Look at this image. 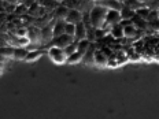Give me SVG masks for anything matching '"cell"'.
Wrapping results in <instances>:
<instances>
[{"label": "cell", "mask_w": 159, "mask_h": 119, "mask_svg": "<svg viewBox=\"0 0 159 119\" xmlns=\"http://www.w3.org/2000/svg\"><path fill=\"white\" fill-rule=\"evenodd\" d=\"M93 4L102 6L107 10H114V11H121L122 6H124L122 2H118V0H99V2H93Z\"/></svg>", "instance_id": "cell-4"}, {"label": "cell", "mask_w": 159, "mask_h": 119, "mask_svg": "<svg viewBox=\"0 0 159 119\" xmlns=\"http://www.w3.org/2000/svg\"><path fill=\"white\" fill-rule=\"evenodd\" d=\"M28 29V33H26V37H28L29 42H33V44H41L40 42V29L36 28V26H26Z\"/></svg>", "instance_id": "cell-5"}, {"label": "cell", "mask_w": 159, "mask_h": 119, "mask_svg": "<svg viewBox=\"0 0 159 119\" xmlns=\"http://www.w3.org/2000/svg\"><path fill=\"white\" fill-rule=\"evenodd\" d=\"M71 42H74V38L70 37V36H67V34H62V36H58V37L52 38L49 47H56V48L65 49L67 45H70Z\"/></svg>", "instance_id": "cell-3"}, {"label": "cell", "mask_w": 159, "mask_h": 119, "mask_svg": "<svg viewBox=\"0 0 159 119\" xmlns=\"http://www.w3.org/2000/svg\"><path fill=\"white\" fill-rule=\"evenodd\" d=\"M74 41H81V40H85L87 38V28H85V25L82 24V22H78L77 25H75V30H74Z\"/></svg>", "instance_id": "cell-8"}, {"label": "cell", "mask_w": 159, "mask_h": 119, "mask_svg": "<svg viewBox=\"0 0 159 119\" xmlns=\"http://www.w3.org/2000/svg\"><path fill=\"white\" fill-rule=\"evenodd\" d=\"M74 30H75V25H73V24L65 25V34L70 36V37H74Z\"/></svg>", "instance_id": "cell-23"}, {"label": "cell", "mask_w": 159, "mask_h": 119, "mask_svg": "<svg viewBox=\"0 0 159 119\" xmlns=\"http://www.w3.org/2000/svg\"><path fill=\"white\" fill-rule=\"evenodd\" d=\"M26 55H28L26 48H14V55H12V59H15V60H25Z\"/></svg>", "instance_id": "cell-16"}, {"label": "cell", "mask_w": 159, "mask_h": 119, "mask_svg": "<svg viewBox=\"0 0 159 119\" xmlns=\"http://www.w3.org/2000/svg\"><path fill=\"white\" fill-rule=\"evenodd\" d=\"M128 59H129V60L137 62V60H140V59H141V55H140V54H137V52H132V54H129V55H128Z\"/></svg>", "instance_id": "cell-24"}, {"label": "cell", "mask_w": 159, "mask_h": 119, "mask_svg": "<svg viewBox=\"0 0 159 119\" xmlns=\"http://www.w3.org/2000/svg\"><path fill=\"white\" fill-rule=\"evenodd\" d=\"M89 22L91 26L93 29H102L104 28V19H106V14H107V8L102 7V6L93 4L92 8L89 10Z\"/></svg>", "instance_id": "cell-1"}, {"label": "cell", "mask_w": 159, "mask_h": 119, "mask_svg": "<svg viewBox=\"0 0 159 119\" xmlns=\"http://www.w3.org/2000/svg\"><path fill=\"white\" fill-rule=\"evenodd\" d=\"M44 54H45L44 49H39V51H30V52H28V55H26L25 62H34V60H37L39 58H41Z\"/></svg>", "instance_id": "cell-15"}, {"label": "cell", "mask_w": 159, "mask_h": 119, "mask_svg": "<svg viewBox=\"0 0 159 119\" xmlns=\"http://www.w3.org/2000/svg\"><path fill=\"white\" fill-rule=\"evenodd\" d=\"M107 60H108V56L104 51H102L100 48H96L95 51V56H93V63L103 67V66H107Z\"/></svg>", "instance_id": "cell-7"}, {"label": "cell", "mask_w": 159, "mask_h": 119, "mask_svg": "<svg viewBox=\"0 0 159 119\" xmlns=\"http://www.w3.org/2000/svg\"><path fill=\"white\" fill-rule=\"evenodd\" d=\"M110 36L114 38H124V28H122L121 22H119L118 25H114L110 28Z\"/></svg>", "instance_id": "cell-12"}, {"label": "cell", "mask_w": 159, "mask_h": 119, "mask_svg": "<svg viewBox=\"0 0 159 119\" xmlns=\"http://www.w3.org/2000/svg\"><path fill=\"white\" fill-rule=\"evenodd\" d=\"M81 59H82V55H80L78 52H74V54H71L70 56H67V59H66V63L75 64V63H78V62H81Z\"/></svg>", "instance_id": "cell-19"}, {"label": "cell", "mask_w": 159, "mask_h": 119, "mask_svg": "<svg viewBox=\"0 0 159 119\" xmlns=\"http://www.w3.org/2000/svg\"><path fill=\"white\" fill-rule=\"evenodd\" d=\"M82 19V12L80 10H69L67 15L65 18L66 24H73V25H77L78 22H81Z\"/></svg>", "instance_id": "cell-6"}, {"label": "cell", "mask_w": 159, "mask_h": 119, "mask_svg": "<svg viewBox=\"0 0 159 119\" xmlns=\"http://www.w3.org/2000/svg\"><path fill=\"white\" fill-rule=\"evenodd\" d=\"M89 45H91V42H89L87 38L81 40V41H77V52L80 55H84L85 52H87V49L89 48Z\"/></svg>", "instance_id": "cell-17"}, {"label": "cell", "mask_w": 159, "mask_h": 119, "mask_svg": "<svg viewBox=\"0 0 159 119\" xmlns=\"http://www.w3.org/2000/svg\"><path fill=\"white\" fill-rule=\"evenodd\" d=\"M65 25H66L65 21H62V19H56L54 26H52V36H54V37H58V36L65 34Z\"/></svg>", "instance_id": "cell-10"}, {"label": "cell", "mask_w": 159, "mask_h": 119, "mask_svg": "<svg viewBox=\"0 0 159 119\" xmlns=\"http://www.w3.org/2000/svg\"><path fill=\"white\" fill-rule=\"evenodd\" d=\"M144 3V7L148 8L150 11H158V7H159V3L157 0H152V2H143Z\"/></svg>", "instance_id": "cell-21"}, {"label": "cell", "mask_w": 159, "mask_h": 119, "mask_svg": "<svg viewBox=\"0 0 159 119\" xmlns=\"http://www.w3.org/2000/svg\"><path fill=\"white\" fill-rule=\"evenodd\" d=\"M59 3L61 2H58V0H40L39 4L41 6V7H44L49 12V10H55L56 7H58Z\"/></svg>", "instance_id": "cell-14"}, {"label": "cell", "mask_w": 159, "mask_h": 119, "mask_svg": "<svg viewBox=\"0 0 159 119\" xmlns=\"http://www.w3.org/2000/svg\"><path fill=\"white\" fill-rule=\"evenodd\" d=\"M2 73H3V68H0V75H2Z\"/></svg>", "instance_id": "cell-25"}, {"label": "cell", "mask_w": 159, "mask_h": 119, "mask_svg": "<svg viewBox=\"0 0 159 119\" xmlns=\"http://www.w3.org/2000/svg\"><path fill=\"white\" fill-rule=\"evenodd\" d=\"M12 55H14V48L10 47V45L0 49V56L4 58L6 60H7V59H12Z\"/></svg>", "instance_id": "cell-18"}, {"label": "cell", "mask_w": 159, "mask_h": 119, "mask_svg": "<svg viewBox=\"0 0 159 119\" xmlns=\"http://www.w3.org/2000/svg\"><path fill=\"white\" fill-rule=\"evenodd\" d=\"M47 55H48V58L56 64H63V63H66V59H67V56L65 55L63 49L56 48V47H49L47 49Z\"/></svg>", "instance_id": "cell-2"}, {"label": "cell", "mask_w": 159, "mask_h": 119, "mask_svg": "<svg viewBox=\"0 0 159 119\" xmlns=\"http://www.w3.org/2000/svg\"><path fill=\"white\" fill-rule=\"evenodd\" d=\"M119 15H121L122 21H130V19L134 16V11L130 10L129 7H126V6H122L121 11H119Z\"/></svg>", "instance_id": "cell-13"}, {"label": "cell", "mask_w": 159, "mask_h": 119, "mask_svg": "<svg viewBox=\"0 0 159 119\" xmlns=\"http://www.w3.org/2000/svg\"><path fill=\"white\" fill-rule=\"evenodd\" d=\"M95 51H96V45L93 44V42H91V45H89V48L87 49V52L82 55L81 62H84L85 64H95V63H93Z\"/></svg>", "instance_id": "cell-9"}, {"label": "cell", "mask_w": 159, "mask_h": 119, "mask_svg": "<svg viewBox=\"0 0 159 119\" xmlns=\"http://www.w3.org/2000/svg\"><path fill=\"white\" fill-rule=\"evenodd\" d=\"M134 14L137 15L139 18H141V19H144V21H147V19H148V15H150V10L145 8V7H141V8H139L137 11H134Z\"/></svg>", "instance_id": "cell-20"}, {"label": "cell", "mask_w": 159, "mask_h": 119, "mask_svg": "<svg viewBox=\"0 0 159 119\" xmlns=\"http://www.w3.org/2000/svg\"><path fill=\"white\" fill-rule=\"evenodd\" d=\"M63 52H65V55L66 56H70L71 54H74V52H77V42H71L70 45H67L65 49H63Z\"/></svg>", "instance_id": "cell-22"}, {"label": "cell", "mask_w": 159, "mask_h": 119, "mask_svg": "<svg viewBox=\"0 0 159 119\" xmlns=\"http://www.w3.org/2000/svg\"><path fill=\"white\" fill-rule=\"evenodd\" d=\"M67 12H69V8H66L62 3H59V6L54 10V14H52V16H54L55 19H62V21H65Z\"/></svg>", "instance_id": "cell-11"}]
</instances>
